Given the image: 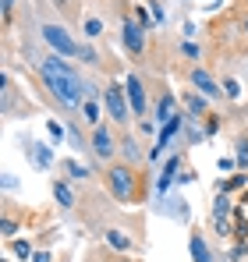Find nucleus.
Returning a JSON list of instances; mask_svg holds the SVG:
<instances>
[{"label":"nucleus","mask_w":248,"mask_h":262,"mask_svg":"<svg viewBox=\"0 0 248 262\" xmlns=\"http://www.w3.org/2000/svg\"><path fill=\"white\" fill-rule=\"evenodd\" d=\"M39 75H43V82H46V89L64 103V106H85V85H82V78H78V71L64 60V57H46L39 64Z\"/></svg>","instance_id":"obj_1"},{"label":"nucleus","mask_w":248,"mask_h":262,"mask_svg":"<svg viewBox=\"0 0 248 262\" xmlns=\"http://www.w3.org/2000/svg\"><path fill=\"white\" fill-rule=\"evenodd\" d=\"M43 39L50 50H57V57H78V50H82L68 36V29H60V25H43Z\"/></svg>","instance_id":"obj_2"},{"label":"nucleus","mask_w":248,"mask_h":262,"mask_svg":"<svg viewBox=\"0 0 248 262\" xmlns=\"http://www.w3.org/2000/svg\"><path fill=\"white\" fill-rule=\"evenodd\" d=\"M107 184H110V195L114 199H131V191H135V174H131V167H110V174H107Z\"/></svg>","instance_id":"obj_3"},{"label":"nucleus","mask_w":248,"mask_h":262,"mask_svg":"<svg viewBox=\"0 0 248 262\" xmlns=\"http://www.w3.org/2000/svg\"><path fill=\"white\" fill-rule=\"evenodd\" d=\"M103 103H107V110H110V117H114L117 124H124V121H128L131 103H128V92H124L121 85H110V89H107V92H103Z\"/></svg>","instance_id":"obj_4"},{"label":"nucleus","mask_w":248,"mask_h":262,"mask_svg":"<svg viewBox=\"0 0 248 262\" xmlns=\"http://www.w3.org/2000/svg\"><path fill=\"white\" fill-rule=\"evenodd\" d=\"M92 152H96L99 160H110V156L117 152V142H114V135H110V128L96 124V131H92Z\"/></svg>","instance_id":"obj_5"},{"label":"nucleus","mask_w":248,"mask_h":262,"mask_svg":"<svg viewBox=\"0 0 248 262\" xmlns=\"http://www.w3.org/2000/svg\"><path fill=\"white\" fill-rule=\"evenodd\" d=\"M192 85L199 89L206 99H220V96H227L223 89L213 82V75H209V71H202V68H192Z\"/></svg>","instance_id":"obj_6"},{"label":"nucleus","mask_w":248,"mask_h":262,"mask_svg":"<svg viewBox=\"0 0 248 262\" xmlns=\"http://www.w3.org/2000/svg\"><path fill=\"white\" fill-rule=\"evenodd\" d=\"M124 92H128L131 110L142 114V110H146V89H142V82H138V75H128V78H124Z\"/></svg>","instance_id":"obj_7"},{"label":"nucleus","mask_w":248,"mask_h":262,"mask_svg":"<svg viewBox=\"0 0 248 262\" xmlns=\"http://www.w3.org/2000/svg\"><path fill=\"white\" fill-rule=\"evenodd\" d=\"M181 124H184V117H181V114H174V117L167 121L163 128H160V138H156V149H153V160H160V156H163L167 142H170V138H174V135L181 131Z\"/></svg>","instance_id":"obj_8"},{"label":"nucleus","mask_w":248,"mask_h":262,"mask_svg":"<svg viewBox=\"0 0 248 262\" xmlns=\"http://www.w3.org/2000/svg\"><path fill=\"white\" fill-rule=\"evenodd\" d=\"M124 46H128L131 53H142V50H146V29L135 25V21H124Z\"/></svg>","instance_id":"obj_9"},{"label":"nucleus","mask_w":248,"mask_h":262,"mask_svg":"<svg viewBox=\"0 0 248 262\" xmlns=\"http://www.w3.org/2000/svg\"><path fill=\"white\" fill-rule=\"evenodd\" d=\"M188 252H192V262H213L209 245L202 241V234H192V237H188Z\"/></svg>","instance_id":"obj_10"},{"label":"nucleus","mask_w":248,"mask_h":262,"mask_svg":"<svg viewBox=\"0 0 248 262\" xmlns=\"http://www.w3.org/2000/svg\"><path fill=\"white\" fill-rule=\"evenodd\" d=\"M29 152H32V163H36L39 170H50V167H53V149H50V145H39V142H36V145H29Z\"/></svg>","instance_id":"obj_11"},{"label":"nucleus","mask_w":248,"mask_h":262,"mask_svg":"<svg viewBox=\"0 0 248 262\" xmlns=\"http://www.w3.org/2000/svg\"><path fill=\"white\" fill-rule=\"evenodd\" d=\"M177 163H181V160H177V156H170V160H167V167H163V174H160V181H156V191H170V184H174V181H177Z\"/></svg>","instance_id":"obj_12"},{"label":"nucleus","mask_w":248,"mask_h":262,"mask_svg":"<svg viewBox=\"0 0 248 262\" xmlns=\"http://www.w3.org/2000/svg\"><path fill=\"white\" fill-rule=\"evenodd\" d=\"M53 195H57V202H60L64 209H71V206H75V195H71V188H68L64 181H53Z\"/></svg>","instance_id":"obj_13"},{"label":"nucleus","mask_w":248,"mask_h":262,"mask_svg":"<svg viewBox=\"0 0 248 262\" xmlns=\"http://www.w3.org/2000/svg\"><path fill=\"white\" fill-rule=\"evenodd\" d=\"M107 245H114V248L128 252V248H131V237H124L121 230H107Z\"/></svg>","instance_id":"obj_14"},{"label":"nucleus","mask_w":248,"mask_h":262,"mask_svg":"<svg viewBox=\"0 0 248 262\" xmlns=\"http://www.w3.org/2000/svg\"><path fill=\"white\" fill-rule=\"evenodd\" d=\"M64 170H68V177H75V181H82V177H89V167H82L78 160H68V163H64Z\"/></svg>","instance_id":"obj_15"},{"label":"nucleus","mask_w":248,"mask_h":262,"mask_svg":"<svg viewBox=\"0 0 248 262\" xmlns=\"http://www.w3.org/2000/svg\"><path fill=\"white\" fill-rule=\"evenodd\" d=\"M170 117H174V96H170V92H163V99H160V121H170Z\"/></svg>","instance_id":"obj_16"},{"label":"nucleus","mask_w":248,"mask_h":262,"mask_svg":"<svg viewBox=\"0 0 248 262\" xmlns=\"http://www.w3.org/2000/svg\"><path fill=\"white\" fill-rule=\"evenodd\" d=\"M245 184H248V174H238V177H231V181L220 184V195H227V191H234V188H245Z\"/></svg>","instance_id":"obj_17"},{"label":"nucleus","mask_w":248,"mask_h":262,"mask_svg":"<svg viewBox=\"0 0 248 262\" xmlns=\"http://www.w3.org/2000/svg\"><path fill=\"white\" fill-rule=\"evenodd\" d=\"M124 156H128V163H138V160H142V152H138V142H135V138H124Z\"/></svg>","instance_id":"obj_18"},{"label":"nucleus","mask_w":248,"mask_h":262,"mask_svg":"<svg viewBox=\"0 0 248 262\" xmlns=\"http://www.w3.org/2000/svg\"><path fill=\"white\" fill-rule=\"evenodd\" d=\"M227 213H231V202H227V195H216V202H213V216L223 220Z\"/></svg>","instance_id":"obj_19"},{"label":"nucleus","mask_w":248,"mask_h":262,"mask_svg":"<svg viewBox=\"0 0 248 262\" xmlns=\"http://www.w3.org/2000/svg\"><path fill=\"white\" fill-rule=\"evenodd\" d=\"M85 36H89V39L103 36V21H99V18H89V21H85Z\"/></svg>","instance_id":"obj_20"},{"label":"nucleus","mask_w":248,"mask_h":262,"mask_svg":"<svg viewBox=\"0 0 248 262\" xmlns=\"http://www.w3.org/2000/svg\"><path fill=\"white\" fill-rule=\"evenodd\" d=\"M85 121H89V124H99V106H96V103H92V99H85Z\"/></svg>","instance_id":"obj_21"},{"label":"nucleus","mask_w":248,"mask_h":262,"mask_svg":"<svg viewBox=\"0 0 248 262\" xmlns=\"http://www.w3.org/2000/svg\"><path fill=\"white\" fill-rule=\"evenodd\" d=\"M188 110H192V114H202V110H206V96H195V92H192V96H188Z\"/></svg>","instance_id":"obj_22"},{"label":"nucleus","mask_w":248,"mask_h":262,"mask_svg":"<svg viewBox=\"0 0 248 262\" xmlns=\"http://www.w3.org/2000/svg\"><path fill=\"white\" fill-rule=\"evenodd\" d=\"M46 131H50V138H53V145L64 138V128H60V121H46Z\"/></svg>","instance_id":"obj_23"},{"label":"nucleus","mask_w":248,"mask_h":262,"mask_svg":"<svg viewBox=\"0 0 248 262\" xmlns=\"http://www.w3.org/2000/svg\"><path fill=\"white\" fill-rule=\"evenodd\" d=\"M14 255L18 259H32V245L29 241H14Z\"/></svg>","instance_id":"obj_24"},{"label":"nucleus","mask_w":248,"mask_h":262,"mask_svg":"<svg viewBox=\"0 0 248 262\" xmlns=\"http://www.w3.org/2000/svg\"><path fill=\"white\" fill-rule=\"evenodd\" d=\"M78 57H82L85 64H99V57H96V50H92V46H82V50H78Z\"/></svg>","instance_id":"obj_25"},{"label":"nucleus","mask_w":248,"mask_h":262,"mask_svg":"<svg viewBox=\"0 0 248 262\" xmlns=\"http://www.w3.org/2000/svg\"><path fill=\"white\" fill-rule=\"evenodd\" d=\"M223 89H227V96H231V99H238V96H241V85H238L234 78H227V82H223Z\"/></svg>","instance_id":"obj_26"},{"label":"nucleus","mask_w":248,"mask_h":262,"mask_svg":"<svg viewBox=\"0 0 248 262\" xmlns=\"http://www.w3.org/2000/svg\"><path fill=\"white\" fill-rule=\"evenodd\" d=\"M199 53H202V50H199V43H192V39L184 43V57H192V60H199Z\"/></svg>","instance_id":"obj_27"},{"label":"nucleus","mask_w":248,"mask_h":262,"mask_svg":"<svg viewBox=\"0 0 248 262\" xmlns=\"http://www.w3.org/2000/svg\"><path fill=\"white\" fill-rule=\"evenodd\" d=\"M238 163H241V167H248V142H241V145H238Z\"/></svg>","instance_id":"obj_28"},{"label":"nucleus","mask_w":248,"mask_h":262,"mask_svg":"<svg viewBox=\"0 0 248 262\" xmlns=\"http://www.w3.org/2000/svg\"><path fill=\"white\" fill-rule=\"evenodd\" d=\"M14 230H18V223H14V220H11V216H4V234H7V237H11V234H14Z\"/></svg>","instance_id":"obj_29"},{"label":"nucleus","mask_w":248,"mask_h":262,"mask_svg":"<svg viewBox=\"0 0 248 262\" xmlns=\"http://www.w3.org/2000/svg\"><path fill=\"white\" fill-rule=\"evenodd\" d=\"M138 25H142V29L149 25V11H146V7H138Z\"/></svg>","instance_id":"obj_30"},{"label":"nucleus","mask_w":248,"mask_h":262,"mask_svg":"<svg viewBox=\"0 0 248 262\" xmlns=\"http://www.w3.org/2000/svg\"><path fill=\"white\" fill-rule=\"evenodd\" d=\"M234 163H238V160H231V156H220V170H231Z\"/></svg>","instance_id":"obj_31"},{"label":"nucleus","mask_w":248,"mask_h":262,"mask_svg":"<svg viewBox=\"0 0 248 262\" xmlns=\"http://www.w3.org/2000/svg\"><path fill=\"white\" fill-rule=\"evenodd\" d=\"M32 262H50V252H36V255H32Z\"/></svg>","instance_id":"obj_32"},{"label":"nucleus","mask_w":248,"mask_h":262,"mask_svg":"<svg viewBox=\"0 0 248 262\" xmlns=\"http://www.w3.org/2000/svg\"><path fill=\"white\" fill-rule=\"evenodd\" d=\"M11 7H14V0H4V14H11Z\"/></svg>","instance_id":"obj_33"},{"label":"nucleus","mask_w":248,"mask_h":262,"mask_svg":"<svg viewBox=\"0 0 248 262\" xmlns=\"http://www.w3.org/2000/svg\"><path fill=\"white\" fill-rule=\"evenodd\" d=\"M245 29H248V21H245Z\"/></svg>","instance_id":"obj_34"}]
</instances>
